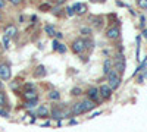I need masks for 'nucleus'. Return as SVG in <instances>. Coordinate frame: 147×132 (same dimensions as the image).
<instances>
[{"instance_id": "obj_29", "label": "nucleus", "mask_w": 147, "mask_h": 132, "mask_svg": "<svg viewBox=\"0 0 147 132\" xmlns=\"http://www.w3.org/2000/svg\"><path fill=\"white\" fill-rule=\"evenodd\" d=\"M0 116H3V117H7V116H9V113H7L6 110H3V109H0Z\"/></svg>"}, {"instance_id": "obj_9", "label": "nucleus", "mask_w": 147, "mask_h": 132, "mask_svg": "<svg viewBox=\"0 0 147 132\" xmlns=\"http://www.w3.org/2000/svg\"><path fill=\"white\" fill-rule=\"evenodd\" d=\"M99 92H100V97L103 98H110V95H112V90H110L109 85H102L99 88Z\"/></svg>"}, {"instance_id": "obj_12", "label": "nucleus", "mask_w": 147, "mask_h": 132, "mask_svg": "<svg viewBox=\"0 0 147 132\" xmlns=\"http://www.w3.org/2000/svg\"><path fill=\"white\" fill-rule=\"evenodd\" d=\"M44 75H46V68H44L43 65L37 66V69H35V72H34V76H37V78H43Z\"/></svg>"}, {"instance_id": "obj_8", "label": "nucleus", "mask_w": 147, "mask_h": 132, "mask_svg": "<svg viewBox=\"0 0 147 132\" xmlns=\"http://www.w3.org/2000/svg\"><path fill=\"white\" fill-rule=\"evenodd\" d=\"M5 35L6 37H15V35L18 34V29H16V27L13 25V23H9V25H6L5 27Z\"/></svg>"}, {"instance_id": "obj_5", "label": "nucleus", "mask_w": 147, "mask_h": 132, "mask_svg": "<svg viewBox=\"0 0 147 132\" xmlns=\"http://www.w3.org/2000/svg\"><path fill=\"white\" fill-rule=\"evenodd\" d=\"M10 78V68L6 63H0V81H7Z\"/></svg>"}, {"instance_id": "obj_24", "label": "nucleus", "mask_w": 147, "mask_h": 132, "mask_svg": "<svg viewBox=\"0 0 147 132\" xmlns=\"http://www.w3.org/2000/svg\"><path fill=\"white\" fill-rule=\"evenodd\" d=\"M81 88H72V91H71V94L72 95H81Z\"/></svg>"}, {"instance_id": "obj_34", "label": "nucleus", "mask_w": 147, "mask_h": 132, "mask_svg": "<svg viewBox=\"0 0 147 132\" xmlns=\"http://www.w3.org/2000/svg\"><path fill=\"white\" fill-rule=\"evenodd\" d=\"M143 35H144V37L147 38V29H144V31H143Z\"/></svg>"}, {"instance_id": "obj_32", "label": "nucleus", "mask_w": 147, "mask_h": 132, "mask_svg": "<svg viewBox=\"0 0 147 132\" xmlns=\"http://www.w3.org/2000/svg\"><path fill=\"white\" fill-rule=\"evenodd\" d=\"M18 87V82H10V88H16Z\"/></svg>"}, {"instance_id": "obj_31", "label": "nucleus", "mask_w": 147, "mask_h": 132, "mask_svg": "<svg viewBox=\"0 0 147 132\" xmlns=\"http://www.w3.org/2000/svg\"><path fill=\"white\" fill-rule=\"evenodd\" d=\"M25 88H28V90H34V84H27Z\"/></svg>"}, {"instance_id": "obj_7", "label": "nucleus", "mask_w": 147, "mask_h": 132, "mask_svg": "<svg viewBox=\"0 0 147 132\" xmlns=\"http://www.w3.org/2000/svg\"><path fill=\"white\" fill-rule=\"evenodd\" d=\"M87 95H88V100H91V101H94V103L100 100V92H99V88H96V87L88 88Z\"/></svg>"}, {"instance_id": "obj_36", "label": "nucleus", "mask_w": 147, "mask_h": 132, "mask_svg": "<svg viewBox=\"0 0 147 132\" xmlns=\"http://www.w3.org/2000/svg\"><path fill=\"white\" fill-rule=\"evenodd\" d=\"M2 90H3V82L0 81V91H2Z\"/></svg>"}, {"instance_id": "obj_11", "label": "nucleus", "mask_w": 147, "mask_h": 132, "mask_svg": "<svg viewBox=\"0 0 147 132\" xmlns=\"http://www.w3.org/2000/svg\"><path fill=\"white\" fill-rule=\"evenodd\" d=\"M72 7H74V10H75V13H78V15H84L85 12H87V6L82 5V3H75Z\"/></svg>"}, {"instance_id": "obj_18", "label": "nucleus", "mask_w": 147, "mask_h": 132, "mask_svg": "<svg viewBox=\"0 0 147 132\" xmlns=\"http://www.w3.org/2000/svg\"><path fill=\"white\" fill-rule=\"evenodd\" d=\"M44 29H46V32H47L49 35H55V34H56V31H55V27H53V25H46V28H44Z\"/></svg>"}, {"instance_id": "obj_14", "label": "nucleus", "mask_w": 147, "mask_h": 132, "mask_svg": "<svg viewBox=\"0 0 147 132\" xmlns=\"http://www.w3.org/2000/svg\"><path fill=\"white\" fill-rule=\"evenodd\" d=\"M37 116H41V117H46L49 116V109L44 106H40L38 109H37Z\"/></svg>"}, {"instance_id": "obj_3", "label": "nucleus", "mask_w": 147, "mask_h": 132, "mask_svg": "<svg viewBox=\"0 0 147 132\" xmlns=\"http://www.w3.org/2000/svg\"><path fill=\"white\" fill-rule=\"evenodd\" d=\"M84 50H85V41H84L82 38H77V40L72 41V52H74V53L80 54V53H82Z\"/></svg>"}, {"instance_id": "obj_10", "label": "nucleus", "mask_w": 147, "mask_h": 132, "mask_svg": "<svg viewBox=\"0 0 147 132\" xmlns=\"http://www.w3.org/2000/svg\"><path fill=\"white\" fill-rule=\"evenodd\" d=\"M24 98H25L27 101H31V100H37L38 98V94H37L35 90H28L24 92Z\"/></svg>"}, {"instance_id": "obj_33", "label": "nucleus", "mask_w": 147, "mask_h": 132, "mask_svg": "<svg viewBox=\"0 0 147 132\" xmlns=\"http://www.w3.org/2000/svg\"><path fill=\"white\" fill-rule=\"evenodd\" d=\"M55 35H56V37H57V38H62V37H63V34H62V32H56Z\"/></svg>"}, {"instance_id": "obj_6", "label": "nucleus", "mask_w": 147, "mask_h": 132, "mask_svg": "<svg viewBox=\"0 0 147 132\" xmlns=\"http://www.w3.org/2000/svg\"><path fill=\"white\" fill-rule=\"evenodd\" d=\"M119 34H121V29H119L118 25H115V27H110V28L107 29L106 37H107L109 40H116V38L119 37Z\"/></svg>"}, {"instance_id": "obj_15", "label": "nucleus", "mask_w": 147, "mask_h": 132, "mask_svg": "<svg viewBox=\"0 0 147 132\" xmlns=\"http://www.w3.org/2000/svg\"><path fill=\"white\" fill-rule=\"evenodd\" d=\"M52 116L56 117V119H60V117H66V113H63L62 110H59V109H53L52 110Z\"/></svg>"}, {"instance_id": "obj_1", "label": "nucleus", "mask_w": 147, "mask_h": 132, "mask_svg": "<svg viewBox=\"0 0 147 132\" xmlns=\"http://www.w3.org/2000/svg\"><path fill=\"white\" fill-rule=\"evenodd\" d=\"M96 107V103L91 101V100H84V101H80V103H75L72 107V115H81V113H85V112H88L91 109H94Z\"/></svg>"}, {"instance_id": "obj_4", "label": "nucleus", "mask_w": 147, "mask_h": 132, "mask_svg": "<svg viewBox=\"0 0 147 132\" xmlns=\"http://www.w3.org/2000/svg\"><path fill=\"white\" fill-rule=\"evenodd\" d=\"M115 70L118 72V74H124V70H125V59L122 54H118L116 56V60H115Z\"/></svg>"}, {"instance_id": "obj_19", "label": "nucleus", "mask_w": 147, "mask_h": 132, "mask_svg": "<svg viewBox=\"0 0 147 132\" xmlns=\"http://www.w3.org/2000/svg\"><path fill=\"white\" fill-rule=\"evenodd\" d=\"M6 103H7V100H6V95L2 92V91H0V106H6Z\"/></svg>"}, {"instance_id": "obj_25", "label": "nucleus", "mask_w": 147, "mask_h": 132, "mask_svg": "<svg viewBox=\"0 0 147 132\" xmlns=\"http://www.w3.org/2000/svg\"><path fill=\"white\" fill-rule=\"evenodd\" d=\"M40 10H50V5H47V3H44V5H40Z\"/></svg>"}, {"instance_id": "obj_37", "label": "nucleus", "mask_w": 147, "mask_h": 132, "mask_svg": "<svg viewBox=\"0 0 147 132\" xmlns=\"http://www.w3.org/2000/svg\"><path fill=\"white\" fill-rule=\"evenodd\" d=\"M144 76H146V78H147V72H146V74H144Z\"/></svg>"}, {"instance_id": "obj_22", "label": "nucleus", "mask_w": 147, "mask_h": 132, "mask_svg": "<svg viewBox=\"0 0 147 132\" xmlns=\"http://www.w3.org/2000/svg\"><path fill=\"white\" fill-rule=\"evenodd\" d=\"M137 5L141 9H147V0H137Z\"/></svg>"}, {"instance_id": "obj_13", "label": "nucleus", "mask_w": 147, "mask_h": 132, "mask_svg": "<svg viewBox=\"0 0 147 132\" xmlns=\"http://www.w3.org/2000/svg\"><path fill=\"white\" fill-rule=\"evenodd\" d=\"M110 70H112V60H110V59H106L105 63H103V72L107 75Z\"/></svg>"}, {"instance_id": "obj_2", "label": "nucleus", "mask_w": 147, "mask_h": 132, "mask_svg": "<svg viewBox=\"0 0 147 132\" xmlns=\"http://www.w3.org/2000/svg\"><path fill=\"white\" fill-rule=\"evenodd\" d=\"M107 85L110 87V90H116L121 85V75L115 69H112L107 74Z\"/></svg>"}, {"instance_id": "obj_38", "label": "nucleus", "mask_w": 147, "mask_h": 132, "mask_svg": "<svg viewBox=\"0 0 147 132\" xmlns=\"http://www.w3.org/2000/svg\"><path fill=\"white\" fill-rule=\"evenodd\" d=\"M0 18H2V12H0Z\"/></svg>"}, {"instance_id": "obj_17", "label": "nucleus", "mask_w": 147, "mask_h": 132, "mask_svg": "<svg viewBox=\"0 0 147 132\" xmlns=\"http://www.w3.org/2000/svg\"><path fill=\"white\" fill-rule=\"evenodd\" d=\"M146 66H147V57H146V60H144V62H143V63H141V65H140V66L136 69V72H134V76H136V75L138 74V72H141V70H143Z\"/></svg>"}, {"instance_id": "obj_27", "label": "nucleus", "mask_w": 147, "mask_h": 132, "mask_svg": "<svg viewBox=\"0 0 147 132\" xmlns=\"http://www.w3.org/2000/svg\"><path fill=\"white\" fill-rule=\"evenodd\" d=\"M66 13H68L69 16H72V15H75V10H74V7H68V9H66Z\"/></svg>"}, {"instance_id": "obj_23", "label": "nucleus", "mask_w": 147, "mask_h": 132, "mask_svg": "<svg viewBox=\"0 0 147 132\" xmlns=\"http://www.w3.org/2000/svg\"><path fill=\"white\" fill-rule=\"evenodd\" d=\"M35 104H37V100H31V101H27L25 107H27V109H31V107H34Z\"/></svg>"}, {"instance_id": "obj_30", "label": "nucleus", "mask_w": 147, "mask_h": 132, "mask_svg": "<svg viewBox=\"0 0 147 132\" xmlns=\"http://www.w3.org/2000/svg\"><path fill=\"white\" fill-rule=\"evenodd\" d=\"M59 44H60V43H59L57 40H55V41H53V49H55V50H57V47H59Z\"/></svg>"}, {"instance_id": "obj_28", "label": "nucleus", "mask_w": 147, "mask_h": 132, "mask_svg": "<svg viewBox=\"0 0 147 132\" xmlns=\"http://www.w3.org/2000/svg\"><path fill=\"white\" fill-rule=\"evenodd\" d=\"M24 2V0H10V3L12 5H15V6H18V5H21Z\"/></svg>"}, {"instance_id": "obj_26", "label": "nucleus", "mask_w": 147, "mask_h": 132, "mask_svg": "<svg viewBox=\"0 0 147 132\" xmlns=\"http://www.w3.org/2000/svg\"><path fill=\"white\" fill-rule=\"evenodd\" d=\"M57 52H60V53H65V52H66V47H65L63 44H59V47H57Z\"/></svg>"}, {"instance_id": "obj_20", "label": "nucleus", "mask_w": 147, "mask_h": 132, "mask_svg": "<svg viewBox=\"0 0 147 132\" xmlns=\"http://www.w3.org/2000/svg\"><path fill=\"white\" fill-rule=\"evenodd\" d=\"M80 32H81L82 35H90V34H91V29H90L88 27H82V28L80 29Z\"/></svg>"}, {"instance_id": "obj_21", "label": "nucleus", "mask_w": 147, "mask_h": 132, "mask_svg": "<svg viewBox=\"0 0 147 132\" xmlns=\"http://www.w3.org/2000/svg\"><path fill=\"white\" fill-rule=\"evenodd\" d=\"M3 46H5V49L7 50L9 47H10V41H9V37H6V35H3Z\"/></svg>"}, {"instance_id": "obj_16", "label": "nucleus", "mask_w": 147, "mask_h": 132, "mask_svg": "<svg viewBox=\"0 0 147 132\" xmlns=\"http://www.w3.org/2000/svg\"><path fill=\"white\" fill-rule=\"evenodd\" d=\"M49 98L50 100H59L60 98V92L59 91H50L49 92Z\"/></svg>"}, {"instance_id": "obj_35", "label": "nucleus", "mask_w": 147, "mask_h": 132, "mask_svg": "<svg viewBox=\"0 0 147 132\" xmlns=\"http://www.w3.org/2000/svg\"><path fill=\"white\" fill-rule=\"evenodd\" d=\"M56 2H57V3H65L66 0H56Z\"/></svg>"}]
</instances>
